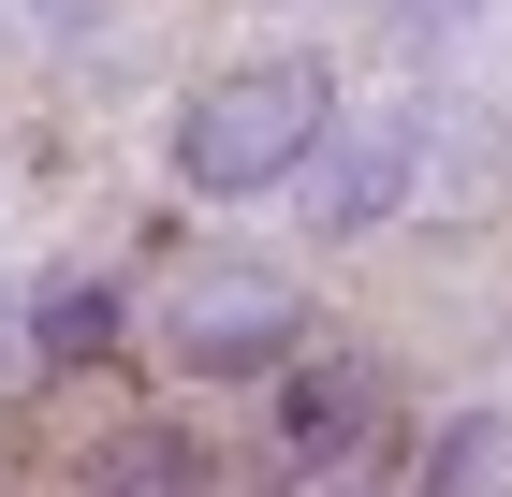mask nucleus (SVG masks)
I'll return each instance as SVG.
<instances>
[{
	"instance_id": "6",
	"label": "nucleus",
	"mask_w": 512,
	"mask_h": 497,
	"mask_svg": "<svg viewBox=\"0 0 512 497\" xmlns=\"http://www.w3.org/2000/svg\"><path fill=\"white\" fill-rule=\"evenodd\" d=\"M118 351V278H44L30 293V366H103Z\"/></svg>"
},
{
	"instance_id": "5",
	"label": "nucleus",
	"mask_w": 512,
	"mask_h": 497,
	"mask_svg": "<svg viewBox=\"0 0 512 497\" xmlns=\"http://www.w3.org/2000/svg\"><path fill=\"white\" fill-rule=\"evenodd\" d=\"M74 497H220V439L191 410H132L74 454Z\"/></svg>"
},
{
	"instance_id": "3",
	"label": "nucleus",
	"mask_w": 512,
	"mask_h": 497,
	"mask_svg": "<svg viewBox=\"0 0 512 497\" xmlns=\"http://www.w3.org/2000/svg\"><path fill=\"white\" fill-rule=\"evenodd\" d=\"M410 176H425V117L410 103H381V117L337 103V132H322L308 176H293V191H308V249H366V234L410 205Z\"/></svg>"
},
{
	"instance_id": "7",
	"label": "nucleus",
	"mask_w": 512,
	"mask_h": 497,
	"mask_svg": "<svg viewBox=\"0 0 512 497\" xmlns=\"http://www.w3.org/2000/svg\"><path fill=\"white\" fill-rule=\"evenodd\" d=\"M483 468H498V424H454V439H439V497H498V483H483Z\"/></svg>"
},
{
	"instance_id": "2",
	"label": "nucleus",
	"mask_w": 512,
	"mask_h": 497,
	"mask_svg": "<svg viewBox=\"0 0 512 497\" xmlns=\"http://www.w3.org/2000/svg\"><path fill=\"white\" fill-rule=\"evenodd\" d=\"M293 351H308V293L278 264H205L161 307V366H191V381H278Z\"/></svg>"
},
{
	"instance_id": "1",
	"label": "nucleus",
	"mask_w": 512,
	"mask_h": 497,
	"mask_svg": "<svg viewBox=\"0 0 512 497\" xmlns=\"http://www.w3.org/2000/svg\"><path fill=\"white\" fill-rule=\"evenodd\" d=\"M337 132V74L322 59H220V74L176 103V191L205 205H249V191H293L308 176V147Z\"/></svg>"
},
{
	"instance_id": "8",
	"label": "nucleus",
	"mask_w": 512,
	"mask_h": 497,
	"mask_svg": "<svg viewBox=\"0 0 512 497\" xmlns=\"http://www.w3.org/2000/svg\"><path fill=\"white\" fill-rule=\"evenodd\" d=\"M381 30L395 44H454V30H483V0H381Z\"/></svg>"
},
{
	"instance_id": "9",
	"label": "nucleus",
	"mask_w": 512,
	"mask_h": 497,
	"mask_svg": "<svg viewBox=\"0 0 512 497\" xmlns=\"http://www.w3.org/2000/svg\"><path fill=\"white\" fill-rule=\"evenodd\" d=\"M322 497H352V483H322Z\"/></svg>"
},
{
	"instance_id": "4",
	"label": "nucleus",
	"mask_w": 512,
	"mask_h": 497,
	"mask_svg": "<svg viewBox=\"0 0 512 497\" xmlns=\"http://www.w3.org/2000/svg\"><path fill=\"white\" fill-rule=\"evenodd\" d=\"M381 439H395L381 351H293V366H278V454L308 468V483H352Z\"/></svg>"
}]
</instances>
